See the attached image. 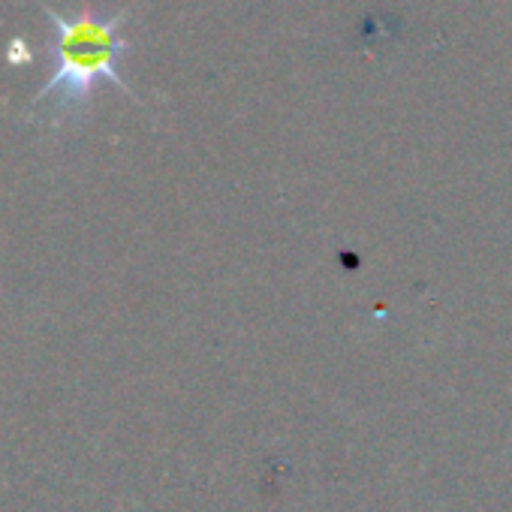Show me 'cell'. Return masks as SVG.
<instances>
[{"mask_svg":"<svg viewBox=\"0 0 512 512\" xmlns=\"http://www.w3.org/2000/svg\"><path fill=\"white\" fill-rule=\"evenodd\" d=\"M52 25L49 40V61L55 70L49 73L46 85L31 100V109L49 103V121H79L94 100L100 82H109L121 94L133 97V88L121 76V58L127 55L130 43L121 37L124 25L130 22V7L100 16L97 10L85 7L73 16L52 10L46 0H37Z\"/></svg>","mask_w":512,"mask_h":512,"instance_id":"obj_1","label":"cell"}]
</instances>
